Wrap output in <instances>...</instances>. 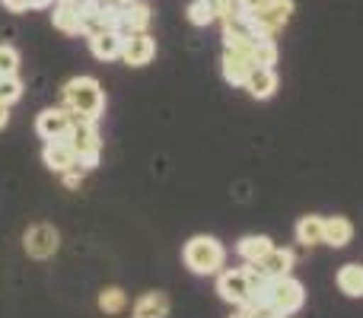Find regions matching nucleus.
<instances>
[{
	"instance_id": "obj_1",
	"label": "nucleus",
	"mask_w": 363,
	"mask_h": 318,
	"mask_svg": "<svg viewBox=\"0 0 363 318\" xmlns=\"http://www.w3.org/2000/svg\"><path fill=\"white\" fill-rule=\"evenodd\" d=\"M64 99H67V112L77 115L80 121H96L102 115V108H106L102 86L93 76H74L64 86Z\"/></svg>"
},
{
	"instance_id": "obj_2",
	"label": "nucleus",
	"mask_w": 363,
	"mask_h": 318,
	"mask_svg": "<svg viewBox=\"0 0 363 318\" xmlns=\"http://www.w3.org/2000/svg\"><path fill=\"white\" fill-rule=\"evenodd\" d=\"M223 261H226L223 245L211 236H194L191 242L185 245V264L191 274H201V277L217 274V271L223 268Z\"/></svg>"
},
{
	"instance_id": "obj_3",
	"label": "nucleus",
	"mask_w": 363,
	"mask_h": 318,
	"mask_svg": "<svg viewBox=\"0 0 363 318\" xmlns=\"http://www.w3.org/2000/svg\"><path fill=\"white\" fill-rule=\"evenodd\" d=\"M290 13H294V0H264L262 6L249 13V19L255 25L258 38H274L290 23Z\"/></svg>"
},
{
	"instance_id": "obj_4",
	"label": "nucleus",
	"mask_w": 363,
	"mask_h": 318,
	"mask_svg": "<svg viewBox=\"0 0 363 318\" xmlns=\"http://www.w3.org/2000/svg\"><path fill=\"white\" fill-rule=\"evenodd\" d=\"M67 144L74 147L77 153V162H80L83 169H93L96 162H99V153H102V144H99V134H96L93 121H74V127H70L67 134Z\"/></svg>"
},
{
	"instance_id": "obj_5",
	"label": "nucleus",
	"mask_w": 363,
	"mask_h": 318,
	"mask_svg": "<svg viewBox=\"0 0 363 318\" xmlns=\"http://www.w3.org/2000/svg\"><path fill=\"white\" fill-rule=\"evenodd\" d=\"M70 127H74V115L67 108H45L35 121V131L42 140H67Z\"/></svg>"
},
{
	"instance_id": "obj_6",
	"label": "nucleus",
	"mask_w": 363,
	"mask_h": 318,
	"mask_svg": "<svg viewBox=\"0 0 363 318\" xmlns=\"http://www.w3.org/2000/svg\"><path fill=\"white\" fill-rule=\"evenodd\" d=\"M271 302L281 309V315H294V312H300L303 302H306V290H303L300 280L284 277V280H274V296H271Z\"/></svg>"
},
{
	"instance_id": "obj_7",
	"label": "nucleus",
	"mask_w": 363,
	"mask_h": 318,
	"mask_svg": "<svg viewBox=\"0 0 363 318\" xmlns=\"http://www.w3.org/2000/svg\"><path fill=\"white\" fill-rule=\"evenodd\" d=\"M157 57V42H153L147 32H134V35H125V48H121V61L128 67H144Z\"/></svg>"
},
{
	"instance_id": "obj_8",
	"label": "nucleus",
	"mask_w": 363,
	"mask_h": 318,
	"mask_svg": "<svg viewBox=\"0 0 363 318\" xmlns=\"http://www.w3.org/2000/svg\"><path fill=\"white\" fill-rule=\"evenodd\" d=\"M26 251L32 258H51L57 251V229L48 223H35L26 229Z\"/></svg>"
},
{
	"instance_id": "obj_9",
	"label": "nucleus",
	"mask_w": 363,
	"mask_h": 318,
	"mask_svg": "<svg viewBox=\"0 0 363 318\" xmlns=\"http://www.w3.org/2000/svg\"><path fill=\"white\" fill-rule=\"evenodd\" d=\"M249 274L245 271H223L217 280V293L223 296L226 302H233V306H245V300H249Z\"/></svg>"
},
{
	"instance_id": "obj_10",
	"label": "nucleus",
	"mask_w": 363,
	"mask_h": 318,
	"mask_svg": "<svg viewBox=\"0 0 363 318\" xmlns=\"http://www.w3.org/2000/svg\"><path fill=\"white\" fill-rule=\"evenodd\" d=\"M150 19H153V10L144 4V0H138V4H128V6H121V10H118V23H115V29H118L121 35L147 32Z\"/></svg>"
},
{
	"instance_id": "obj_11",
	"label": "nucleus",
	"mask_w": 363,
	"mask_h": 318,
	"mask_svg": "<svg viewBox=\"0 0 363 318\" xmlns=\"http://www.w3.org/2000/svg\"><path fill=\"white\" fill-rule=\"evenodd\" d=\"M255 268L262 271V277H268V280H284V277H290V268H294V251L271 249Z\"/></svg>"
},
{
	"instance_id": "obj_12",
	"label": "nucleus",
	"mask_w": 363,
	"mask_h": 318,
	"mask_svg": "<svg viewBox=\"0 0 363 318\" xmlns=\"http://www.w3.org/2000/svg\"><path fill=\"white\" fill-rule=\"evenodd\" d=\"M89 48L99 61H115L121 57V48H125V35L118 29H102L96 35H89Z\"/></svg>"
},
{
	"instance_id": "obj_13",
	"label": "nucleus",
	"mask_w": 363,
	"mask_h": 318,
	"mask_svg": "<svg viewBox=\"0 0 363 318\" xmlns=\"http://www.w3.org/2000/svg\"><path fill=\"white\" fill-rule=\"evenodd\" d=\"M252 70H255L252 55H242V51H226L223 55V76H226V83H233V86H245Z\"/></svg>"
},
{
	"instance_id": "obj_14",
	"label": "nucleus",
	"mask_w": 363,
	"mask_h": 318,
	"mask_svg": "<svg viewBox=\"0 0 363 318\" xmlns=\"http://www.w3.org/2000/svg\"><path fill=\"white\" fill-rule=\"evenodd\" d=\"M51 19H55V25L61 32H67V35H80L83 32V13H80L77 0H57Z\"/></svg>"
},
{
	"instance_id": "obj_15",
	"label": "nucleus",
	"mask_w": 363,
	"mask_h": 318,
	"mask_svg": "<svg viewBox=\"0 0 363 318\" xmlns=\"http://www.w3.org/2000/svg\"><path fill=\"white\" fill-rule=\"evenodd\" d=\"M45 166L48 169H55V172H70L74 166H80L77 162V153H74V147L67 144V140H51V144H45Z\"/></svg>"
},
{
	"instance_id": "obj_16",
	"label": "nucleus",
	"mask_w": 363,
	"mask_h": 318,
	"mask_svg": "<svg viewBox=\"0 0 363 318\" xmlns=\"http://www.w3.org/2000/svg\"><path fill=\"white\" fill-rule=\"evenodd\" d=\"M245 89L252 93V99H271L277 89V74L274 67H255L245 80Z\"/></svg>"
},
{
	"instance_id": "obj_17",
	"label": "nucleus",
	"mask_w": 363,
	"mask_h": 318,
	"mask_svg": "<svg viewBox=\"0 0 363 318\" xmlns=\"http://www.w3.org/2000/svg\"><path fill=\"white\" fill-rule=\"evenodd\" d=\"M134 318H169V300H166V293H144L134 302Z\"/></svg>"
},
{
	"instance_id": "obj_18",
	"label": "nucleus",
	"mask_w": 363,
	"mask_h": 318,
	"mask_svg": "<svg viewBox=\"0 0 363 318\" xmlns=\"http://www.w3.org/2000/svg\"><path fill=\"white\" fill-rule=\"evenodd\" d=\"M296 242L313 249V245H322L325 242V220L322 217H303L296 223Z\"/></svg>"
},
{
	"instance_id": "obj_19",
	"label": "nucleus",
	"mask_w": 363,
	"mask_h": 318,
	"mask_svg": "<svg viewBox=\"0 0 363 318\" xmlns=\"http://www.w3.org/2000/svg\"><path fill=\"white\" fill-rule=\"evenodd\" d=\"M351 239H354V223L347 217H328L325 220V245L345 249Z\"/></svg>"
},
{
	"instance_id": "obj_20",
	"label": "nucleus",
	"mask_w": 363,
	"mask_h": 318,
	"mask_svg": "<svg viewBox=\"0 0 363 318\" xmlns=\"http://www.w3.org/2000/svg\"><path fill=\"white\" fill-rule=\"evenodd\" d=\"M271 249H274V242H271L268 236H245L242 242L236 245L239 258H245V261H249V264H258L264 255H268Z\"/></svg>"
},
{
	"instance_id": "obj_21",
	"label": "nucleus",
	"mask_w": 363,
	"mask_h": 318,
	"mask_svg": "<svg viewBox=\"0 0 363 318\" xmlns=\"http://www.w3.org/2000/svg\"><path fill=\"white\" fill-rule=\"evenodd\" d=\"M335 280H338V290L345 296H354V300L363 296V268H360V264H345V268L338 271V277H335Z\"/></svg>"
},
{
	"instance_id": "obj_22",
	"label": "nucleus",
	"mask_w": 363,
	"mask_h": 318,
	"mask_svg": "<svg viewBox=\"0 0 363 318\" xmlns=\"http://www.w3.org/2000/svg\"><path fill=\"white\" fill-rule=\"evenodd\" d=\"M252 61H255V67H274V64H277V45H274V38H258L255 51H252Z\"/></svg>"
},
{
	"instance_id": "obj_23",
	"label": "nucleus",
	"mask_w": 363,
	"mask_h": 318,
	"mask_svg": "<svg viewBox=\"0 0 363 318\" xmlns=\"http://www.w3.org/2000/svg\"><path fill=\"white\" fill-rule=\"evenodd\" d=\"M125 290H118V287H108V290H102L99 293V309L102 312H108V315H118L121 309H125Z\"/></svg>"
},
{
	"instance_id": "obj_24",
	"label": "nucleus",
	"mask_w": 363,
	"mask_h": 318,
	"mask_svg": "<svg viewBox=\"0 0 363 318\" xmlns=\"http://www.w3.org/2000/svg\"><path fill=\"white\" fill-rule=\"evenodd\" d=\"M19 96H23V80H19L16 74L13 76H0V102H16Z\"/></svg>"
},
{
	"instance_id": "obj_25",
	"label": "nucleus",
	"mask_w": 363,
	"mask_h": 318,
	"mask_svg": "<svg viewBox=\"0 0 363 318\" xmlns=\"http://www.w3.org/2000/svg\"><path fill=\"white\" fill-rule=\"evenodd\" d=\"M19 67V55L10 45H0V76H13Z\"/></svg>"
},
{
	"instance_id": "obj_26",
	"label": "nucleus",
	"mask_w": 363,
	"mask_h": 318,
	"mask_svg": "<svg viewBox=\"0 0 363 318\" xmlns=\"http://www.w3.org/2000/svg\"><path fill=\"white\" fill-rule=\"evenodd\" d=\"M188 19H191L194 25H211L217 16H213V13L207 10V4H204V0H194V4L188 6Z\"/></svg>"
},
{
	"instance_id": "obj_27",
	"label": "nucleus",
	"mask_w": 363,
	"mask_h": 318,
	"mask_svg": "<svg viewBox=\"0 0 363 318\" xmlns=\"http://www.w3.org/2000/svg\"><path fill=\"white\" fill-rule=\"evenodd\" d=\"M207 4V10L213 13L217 19H223V16H230V10L236 6V0H204Z\"/></svg>"
},
{
	"instance_id": "obj_28",
	"label": "nucleus",
	"mask_w": 363,
	"mask_h": 318,
	"mask_svg": "<svg viewBox=\"0 0 363 318\" xmlns=\"http://www.w3.org/2000/svg\"><path fill=\"white\" fill-rule=\"evenodd\" d=\"M252 318H284V315H281V309H277L274 302H268V306L252 309Z\"/></svg>"
},
{
	"instance_id": "obj_29",
	"label": "nucleus",
	"mask_w": 363,
	"mask_h": 318,
	"mask_svg": "<svg viewBox=\"0 0 363 318\" xmlns=\"http://www.w3.org/2000/svg\"><path fill=\"white\" fill-rule=\"evenodd\" d=\"M4 6L10 13H23V10H29L32 6V0H4Z\"/></svg>"
},
{
	"instance_id": "obj_30",
	"label": "nucleus",
	"mask_w": 363,
	"mask_h": 318,
	"mask_svg": "<svg viewBox=\"0 0 363 318\" xmlns=\"http://www.w3.org/2000/svg\"><path fill=\"white\" fill-rule=\"evenodd\" d=\"M236 4H239V6H242V10H245V13H252V10H255V6H262V4H264V0H236Z\"/></svg>"
},
{
	"instance_id": "obj_31",
	"label": "nucleus",
	"mask_w": 363,
	"mask_h": 318,
	"mask_svg": "<svg viewBox=\"0 0 363 318\" xmlns=\"http://www.w3.org/2000/svg\"><path fill=\"white\" fill-rule=\"evenodd\" d=\"M6 121H10V112H6V102H0V127H6Z\"/></svg>"
},
{
	"instance_id": "obj_32",
	"label": "nucleus",
	"mask_w": 363,
	"mask_h": 318,
	"mask_svg": "<svg viewBox=\"0 0 363 318\" xmlns=\"http://www.w3.org/2000/svg\"><path fill=\"white\" fill-rule=\"evenodd\" d=\"M108 4H115V6H128V4H138V0H108Z\"/></svg>"
},
{
	"instance_id": "obj_33",
	"label": "nucleus",
	"mask_w": 363,
	"mask_h": 318,
	"mask_svg": "<svg viewBox=\"0 0 363 318\" xmlns=\"http://www.w3.org/2000/svg\"><path fill=\"white\" fill-rule=\"evenodd\" d=\"M230 318H252L249 309H242V312H236V315H230Z\"/></svg>"
}]
</instances>
